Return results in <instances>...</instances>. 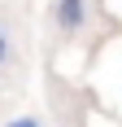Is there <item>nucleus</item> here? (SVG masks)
I'll return each mask as SVG.
<instances>
[{
    "mask_svg": "<svg viewBox=\"0 0 122 127\" xmlns=\"http://www.w3.org/2000/svg\"><path fill=\"white\" fill-rule=\"evenodd\" d=\"M4 57H9V39H4V31H0V66H4Z\"/></svg>",
    "mask_w": 122,
    "mask_h": 127,
    "instance_id": "obj_2",
    "label": "nucleus"
},
{
    "mask_svg": "<svg viewBox=\"0 0 122 127\" xmlns=\"http://www.w3.org/2000/svg\"><path fill=\"white\" fill-rule=\"evenodd\" d=\"M9 127H39V123H35V118H13Z\"/></svg>",
    "mask_w": 122,
    "mask_h": 127,
    "instance_id": "obj_3",
    "label": "nucleus"
},
{
    "mask_svg": "<svg viewBox=\"0 0 122 127\" xmlns=\"http://www.w3.org/2000/svg\"><path fill=\"white\" fill-rule=\"evenodd\" d=\"M52 18H57V26L65 31V35H74V31L87 22V0H57Z\"/></svg>",
    "mask_w": 122,
    "mask_h": 127,
    "instance_id": "obj_1",
    "label": "nucleus"
}]
</instances>
